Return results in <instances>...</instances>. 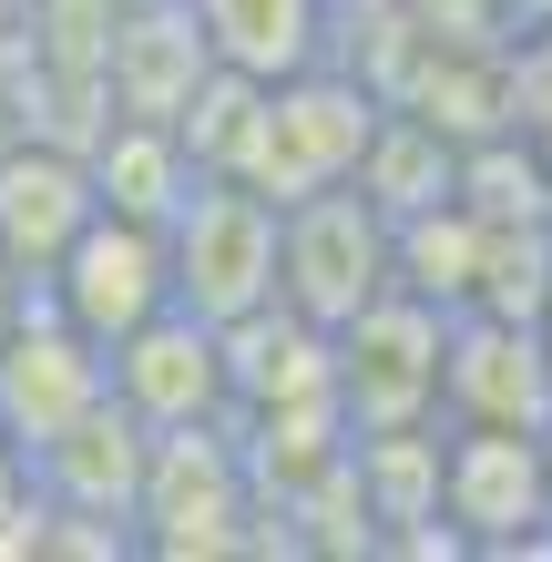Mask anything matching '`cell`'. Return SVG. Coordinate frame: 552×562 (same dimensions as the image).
<instances>
[{
  "mask_svg": "<svg viewBox=\"0 0 552 562\" xmlns=\"http://www.w3.org/2000/svg\"><path fill=\"white\" fill-rule=\"evenodd\" d=\"M379 92L359 72H338V61H307V72L267 82V103H256V134H246V164L236 175L256 194H277V205H307V194H338L359 184V154L379 134Z\"/></svg>",
  "mask_w": 552,
  "mask_h": 562,
  "instance_id": "cell-1",
  "label": "cell"
},
{
  "mask_svg": "<svg viewBox=\"0 0 552 562\" xmlns=\"http://www.w3.org/2000/svg\"><path fill=\"white\" fill-rule=\"evenodd\" d=\"M174 236V307L236 327L256 307H277V246H286V205L256 194L246 175H205L184 194V215L165 225Z\"/></svg>",
  "mask_w": 552,
  "mask_h": 562,
  "instance_id": "cell-2",
  "label": "cell"
},
{
  "mask_svg": "<svg viewBox=\"0 0 552 562\" xmlns=\"http://www.w3.org/2000/svg\"><path fill=\"white\" fill-rule=\"evenodd\" d=\"M246 521H267V502H256V471H246L236 419L154 429L144 502H134L144 552H246V542H256Z\"/></svg>",
  "mask_w": 552,
  "mask_h": 562,
  "instance_id": "cell-3",
  "label": "cell"
},
{
  "mask_svg": "<svg viewBox=\"0 0 552 562\" xmlns=\"http://www.w3.org/2000/svg\"><path fill=\"white\" fill-rule=\"evenodd\" d=\"M440 369H450V307L419 286L369 296L338 327V409L359 429H430L440 419Z\"/></svg>",
  "mask_w": 552,
  "mask_h": 562,
  "instance_id": "cell-4",
  "label": "cell"
},
{
  "mask_svg": "<svg viewBox=\"0 0 552 562\" xmlns=\"http://www.w3.org/2000/svg\"><path fill=\"white\" fill-rule=\"evenodd\" d=\"M399 286V236H388V215L369 205L359 184L338 194H307V205H286V246H277V296L297 317H317L338 338L348 317L369 307V296Z\"/></svg>",
  "mask_w": 552,
  "mask_h": 562,
  "instance_id": "cell-5",
  "label": "cell"
},
{
  "mask_svg": "<svg viewBox=\"0 0 552 562\" xmlns=\"http://www.w3.org/2000/svg\"><path fill=\"white\" fill-rule=\"evenodd\" d=\"M440 521L461 532V552L552 542V460H542V429L450 419L440 429Z\"/></svg>",
  "mask_w": 552,
  "mask_h": 562,
  "instance_id": "cell-6",
  "label": "cell"
},
{
  "mask_svg": "<svg viewBox=\"0 0 552 562\" xmlns=\"http://www.w3.org/2000/svg\"><path fill=\"white\" fill-rule=\"evenodd\" d=\"M42 296L113 358V338H134L144 317L174 307V236H165V225H144V215H113V205H103L72 246H61V267L42 277Z\"/></svg>",
  "mask_w": 552,
  "mask_h": 562,
  "instance_id": "cell-7",
  "label": "cell"
},
{
  "mask_svg": "<svg viewBox=\"0 0 552 562\" xmlns=\"http://www.w3.org/2000/svg\"><path fill=\"white\" fill-rule=\"evenodd\" d=\"M103 400H113V358L31 286L11 307V327H0V429H11L21 460H31L42 440H61V429L82 409H103Z\"/></svg>",
  "mask_w": 552,
  "mask_h": 562,
  "instance_id": "cell-8",
  "label": "cell"
},
{
  "mask_svg": "<svg viewBox=\"0 0 552 562\" xmlns=\"http://www.w3.org/2000/svg\"><path fill=\"white\" fill-rule=\"evenodd\" d=\"M440 419L542 429V419H552V327H542V317H502V307H450Z\"/></svg>",
  "mask_w": 552,
  "mask_h": 562,
  "instance_id": "cell-9",
  "label": "cell"
},
{
  "mask_svg": "<svg viewBox=\"0 0 552 562\" xmlns=\"http://www.w3.org/2000/svg\"><path fill=\"white\" fill-rule=\"evenodd\" d=\"M113 400L144 429H194V419H236V389H225V327L165 307L144 317L134 338H113Z\"/></svg>",
  "mask_w": 552,
  "mask_h": 562,
  "instance_id": "cell-10",
  "label": "cell"
},
{
  "mask_svg": "<svg viewBox=\"0 0 552 562\" xmlns=\"http://www.w3.org/2000/svg\"><path fill=\"white\" fill-rule=\"evenodd\" d=\"M103 215V184H92V154L82 144H0V256L42 286L61 267V246Z\"/></svg>",
  "mask_w": 552,
  "mask_h": 562,
  "instance_id": "cell-11",
  "label": "cell"
},
{
  "mask_svg": "<svg viewBox=\"0 0 552 562\" xmlns=\"http://www.w3.org/2000/svg\"><path fill=\"white\" fill-rule=\"evenodd\" d=\"M205 72H215V42H205V21H194V0H144V11L113 21V61H103L113 113L174 123L194 92H205Z\"/></svg>",
  "mask_w": 552,
  "mask_h": 562,
  "instance_id": "cell-12",
  "label": "cell"
},
{
  "mask_svg": "<svg viewBox=\"0 0 552 562\" xmlns=\"http://www.w3.org/2000/svg\"><path fill=\"white\" fill-rule=\"evenodd\" d=\"M194 21H205L225 72H256V82L307 72V61H328V42H338L328 0H194Z\"/></svg>",
  "mask_w": 552,
  "mask_h": 562,
  "instance_id": "cell-13",
  "label": "cell"
},
{
  "mask_svg": "<svg viewBox=\"0 0 552 562\" xmlns=\"http://www.w3.org/2000/svg\"><path fill=\"white\" fill-rule=\"evenodd\" d=\"M82 154H92V184H103V205H113V215H144V225H174V215H184V194L205 184L174 123H134V113H113Z\"/></svg>",
  "mask_w": 552,
  "mask_h": 562,
  "instance_id": "cell-14",
  "label": "cell"
},
{
  "mask_svg": "<svg viewBox=\"0 0 552 562\" xmlns=\"http://www.w3.org/2000/svg\"><path fill=\"white\" fill-rule=\"evenodd\" d=\"M359 194H369L388 225L430 215V205L461 194V144H450L430 113H379V134H369V154H359Z\"/></svg>",
  "mask_w": 552,
  "mask_h": 562,
  "instance_id": "cell-15",
  "label": "cell"
},
{
  "mask_svg": "<svg viewBox=\"0 0 552 562\" xmlns=\"http://www.w3.org/2000/svg\"><path fill=\"white\" fill-rule=\"evenodd\" d=\"M542 460H552V419H542Z\"/></svg>",
  "mask_w": 552,
  "mask_h": 562,
  "instance_id": "cell-16",
  "label": "cell"
},
{
  "mask_svg": "<svg viewBox=\"0 0 552 562\" xmlns=\"http://www.w3.org/2000/svg\"><path fill=\"white\" fill-rule=\"evenodd\" d=\"M123 11H144V0H123Z\"/></svg>",
  "mask_w": 552,
  "mask_h": 562,
  "instance_id": "cell-17",
  "label": "cell"
}]
</instances>
